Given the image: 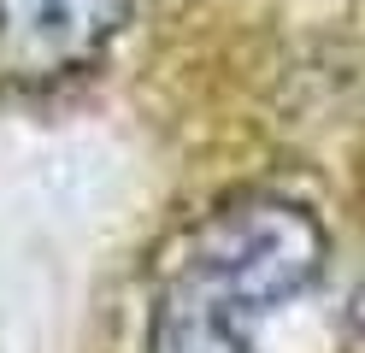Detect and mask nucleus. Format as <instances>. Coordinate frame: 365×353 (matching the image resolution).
Wrapping results in <instances>:
<instances>
[{
    "mask_svg": "<svg viewBox=\"0 0 365 353\" xmlns=\"http://www.w3.org/2000/svg\"><path fill=\"white\" fill-rule=\"evenodd\" d=\"M318 271L324 224L307 206L271 195L218 206L159 289L148 353H254L242 318L301 295Z\"/></svg>",
    "mask_w": 365,
    "mask_h": 353,
    "instance_id": "nucleus-1",
    "label": "nucleus"
},
{
    "mask_svg": "<svg viewBox=\"0 0 365 353\" xmlns=\"http://www.w3.org/2000/svg\"><path fill=\"white\" fill-rule=\"evenodd\" d=\"M124 18L130 0H0V77H71L106 53Z\"/></svg>",
    "mask_w": 365,
    "mask_h": 353,
    "instance_id": "nucleus-2",
    "label": "nucleus"
},
{
    "mask_svg": "<svg viewBox=\"0 0 365 353\" xmlns=\"http://www.w3.org/2000/svg\"><path fill=\"white\" fill-rule=\"evenodd\" d=\"M359 324H365V295H359Z\"/></svg>",
    "mask_w": 365,
    "mask_h": 353,
    "instance_id": "nucleus-3",
    "label": "nucleus"
}]
</instances>
